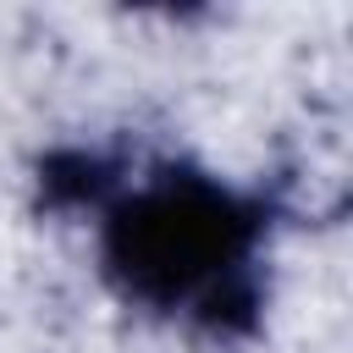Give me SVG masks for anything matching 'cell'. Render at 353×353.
<instances>
[{
  "label": "cell",
  "instance_id": "6da1fadb",
  "mask_svg": "<svg viewBox=\"0 0 353 353\" xmlns=\"http://www.w3.org/2000/svg\"><path fill=\"white\" fill-rule=\"evenodd\" d=\"M265 204L204 171H154L127 182L99 221L105 276L127 303L193 314L210 331L254 320Z\"/></svg>",
  "mask_w": 353,
  "mask_h": 353
}]
</instances>
